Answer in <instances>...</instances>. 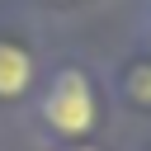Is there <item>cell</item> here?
<instances>
[{
    "label": "cell",
    "mask_w": 151,
    "mask_h": 151,
    "mask_svg": "<svg viewBox=\"0 0 151 151\" xmlns=\"http://www.w3.org/2000/svg\"><path fill=\"white\" fill-rule=\"evenodd\" d=\"M33 80V57L14 42H0V99H14L24 94Z\"/></svg>",
    "instance_id": "7a4b0ae2"
},
{
    "label": "cell",
    "mask_w": 151,
    "mask_h": 151,
    "mask_svg": "<svg viewBox=\"0 0 151 151\" xmlns=\"http://www.w3.org/2000/svg\"><path fill=\"white\" fill-rule=\"evenodd\" d=\"M80 151H90V146H80Z\"/></svg>",
    "instance_id": "277c9868"
},
{
    "label": "cell",
    "mask_w": 151,
    "mask_h": 151,
    "mask_svg": "<svg viewBox=\"0 0 151 151\" xmlns=\"http://www.w3.org/2000/svg\"><path fill=\"white\" fill-rule=\"evenodd\" d=\"M42 113H47V123H52L57 132H66V137L90 132V123H94V94H90V80H85L80 71H61V76L52 80L47 99H42Z\"/></svg>",
    "instance_id": "6da1fadb"
},
{
    "label": "cell",
    "mask_w": 151,
    "mask_h": 151,
    "mask_svg": "<svg viewBox=\"0 0 151 151\" xmlns=\"http://www.w3.org/2000/svg\"><path fill=\"white\" fill-rule=\"evenodd\" d=\"M127 90L142 99V104H151V66H142V71H132V80H127Z\"/></svg>",
    "instance_id": "3957f363"
}]
</instances>
